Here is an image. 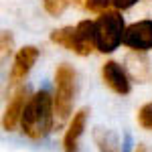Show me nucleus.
Returning a JSON list of instances; mask_svg holds the SVG:
<instances>
[{
    "instance_id": "f257e3e1",
    "label": "nucleus",
    "mask_w": 152,
    "mask_h": 152,
    "mask_svg": "<svg viewBox=\"0 0 152 152\" xmlns=\"http://www.w3.org/2000/svg\"><path fill=\"white\" fill-rule=\"evenodd\" d=\"M57 124L55 97L49 89H39L28 97L20 118V132L28 140H45Z\"/></svg>"
},
{
    "instance_id": "f03ea898",
    "label": "nucleus",
    "mask_w": 152,
    "mask_h": 152,
    "mask_svg": "<svg viewBox=\"0 0 152 152\" xmlns=\"http://www.w3.org/2000/svg\"><path fill=\"white\" fill-rule=\"evenodd\" d=\"M55 116L57 126L71 120L73 99H75V69L69 63H61L55 69Z\"/></svg>"
},
{
    "instance_id": "7ed1b4c3",
    "label": "nucleus",
    "mask_w": 152,
    "mask_h": 152,
    "mask_svg": "<svg viewBox=\"0 0 152 152\" xmlns=\"http://www.w3.org/2000/svg\"><path fill=\"white\" fill-rule=\"evenodd\" d=\"M97 26V51L110 55L114 53L120 45H124V33H126V23L120 10H105L97 16L95 20Z\"/></svg>"
},
{
    "instance_id": "20e7f679",
    "label": "nucleus",
    "mask_w": 152,
    "mask_h": 152,
    "mask_svg": "<svg viewBox=\"0 0 152 152\" xmlns=\"http://www.w3.org/2000/svg\"><path fill=\"white\" fill-rule=\"evenodd\" d=\"M102 81L116 95H128L132 89V79H130L128 71L118 61H105L102 65Z\"/></svg>"
},
{
    "instance_id": "39448f33",
    "label": "nucleus",
    "mask_w": 152,
    "mask_h": 152,
    "mask_svg": "<svg viewBox=\"0 0 152 152\" xmlns=\"http://www.w3.org/2000/svg\"><path fill=\"white\" fill-rule=\"evenodd\" d=\"M124 47L130 51H144L148 53L152 49V20L144 18V20H136L126 26L124 33Z\"/></svg>"
},
{
    "instance_id": "423d86ee",
    "label": "nucleus",
    "mask_w": 152,
    "mask_h": 152,
    "mask_svg": "<svg viewBox=\"0 0 152 152\" xmlns=\"http://www.w3.org/2000/svg\"><path fill=\"white\" fill-rule=\"evenodd\" d=\"M39 59V49L33 47V45H26V47L18 49L16 55H14V61H12L10 73H8V85H18L26 79V75L31 73L33 65Z\"/></svg>"
},
{
    "instance_id": "0eeeda50",
    "label": "nucleus",
    "mask_w": 152,
    "mask_h": 152,
    "mask_svg": "<svg viewBox=\"0 0 152 152\" xmlns=\"http://www.w3.org/2000/svg\"><path fill=\"white\" fill-rule=\"evenodd\" d=\"M94 51H97V26L95 20H79L75 24V49L73 53L79 57H89Z\"/></svg>"
},
{
    "instance_id": "6e6552de",
    "label": "nucleus",
    "mask_w": 152,
    "mask_h": 152,
    "mask_svg": "<svg viewBox=\"0 0 152 152\" xmlns=\"http://www.w3.org/2000/svg\"><path fill=\"white\" fill-rule=\"evenodd\" d=\"M28 89L20 85L12 97L8 99V104L4 107V114H2V128L6 130V132H12V130L16 128V126H20V118H23V112H24V105L28 102Z\"/></svg>"
},
{
    "instance_id": "1a4fd4ad",
    "label": "nucleus",
    "mask_w": 152,
    "mask_h": 152,
    "mask_svg": "<svg viewBox=\"0 0 152 152\" xmlns=\"http://www.w3.org/2000/svg\"><path fill=\"white\" fill-rule=\"evenodd\" d=\"M124 67L128 71L132 83H146L152 79L150 57L144 51H128L124 57Z\"/></svg>"
},
{
    "instance_id": "9d476101",
    "label": "nucleus",
    "mask_w": 152,
    "mask_h": 152,
    "mask_svg": "<svg viewBox=\"0 0 152 152\" xmlns=\"http://www.w3.org/2000/svg\"><path fill=\"white\" fill-rule=\"evenodd\" d=\"M87 116H89L87 107L77 110L71 116L65 136H63V152H79V138L83 136V130L87 126Z\"/></svg>"
},
{
    "instance_id": "9b49d317",
    "label": "nucleus",
    "mask_w": 152,
    "mask_h": 152,
    "mask_svg": "<svg viewBox=\"0 0 152 152\" xmlns=\"http://www.w3.org/2000/svg\"><path fill=\"white\" fill-rule=\"evenodd\" d=\"M91 138H94L97 152H122L120 138H118V134L114 130L104 128V126H95L94 132H91Z\"/></svg>"
},
{
    "instance_id": "f8f14e48",
    "label": "nucleus",
    "mask_w": 152,
    "mask_h": 152,
    "mask_svg": "<svg viewBox=\"0 0 152 152\" xmlns=\"http://www.w3.org/2000/svg\"><path fill=\"white\" fill-rule=\"evenodd\" d=\"M51 43H55L59 47L67 49L73 53V49H75V26H61V28H55V31H51Z\"/></svg>"
},
{
    "instance_id": "ddd939ff",
    "label": "nucleus",
    "mask_w": 152,
    "mask_h": 152,
    "mask_svg": "<svg viewBox=\"0 0 152 152\" xmlns=\"http://www.w3.org/2000/svg\"><path fill=\"white\" fill-rule=\"evenodd\" d=\"M136 122H138V126H140L142 130L152 132V102L144 104L140 110H138V114H136Z\"/></svg>"
},
{
    "instance_id": "4468645a",
    "label": "nucleus",
    "mask_w": 152,
    "mask_h": 152,
    "mask_svg": "<svg viewBox=\"0 0 152 152\" xmlns=\"http://www.w3.org/2000/svg\"><path fill=\"white\" fill-rule=\"evenodd\" d=\"M69 2L71 0H43V6H45L47 14H51V16H61L63 12L67 10Z\"/></svg>"
},
{
    "instance_id": "2eb2a0df",
    "label": "nucleus",
    "mask_w": 152,
    "mask_h": 152,
    "mask_svg": "<svg viewBox=\"0 0 152 152\" xmlns=\"http://www.w3.org/2000/svg\"><path fill=\"white\" fill-rule=\"evenodd\" d=\"M110 6H114L112 4V0H85V10L89 12H95V14H102V12L110 10Z\"/></svg>"
},
{
    "instance_id": "dca6fc26",
    "label": "nucleus",
    "mask_w": 152,
    "mask_h": 152,
    "mask_svg": "<svg viewBox=\"0 0 152 152\" xmlns=\"http://www.w3.org/2000/svg\"><path fill=\"white\" fill-rule=\"evenodd\" d=\"M0 47H2V57H8V55H12V49H14V39H12L10 31H4L2 33V37H0Z\"/></svg>"
},
{
    "instance_id": "f3484780",
    "label": "nucleus",
    "mask_w": 152,
    "mask_h": 152,
    "mask_svg": "<svg viewBox=\"0 0 152 152\" xmlns=\"http://www.w3.org/2000/svg\"><path fill=\"white\" fill-rule=\"evenodd\" d=\"M140 0H112V4H114V8L116 10H128V8H132L134 4H138Z\"/></svg>"
},
{
    "instance_id": "a211bd4d",
    "label": "nucleus",
    "mask_w": 152,
    "mask_h": 152,
    "mask_svg": "<svg viewBox=\"0 0 152 152\" xmlns=\"http://www.w3.org/2000/svg\"><path fill=\"white\" fill-rule=\"evenodd\" d=\"M134 152H146V146H144V144H138V146L134 148Z\"/></svg>"
},
{
    "instance_id": "6ab92c4d",
    "label": "nucleus",
    "mask_w": 152,
    "mask_h": 152,
    "mask_svg": "<svg viewBox=\"0 0 152 152\" xmlns=\"http://www.w3.org/2000/svg\"><path fill=\"white\" fill-rule=\"evenodd\" d=\"M73 4H77V6H85V0H71Z\"/></svg>"
}]
</instances>
